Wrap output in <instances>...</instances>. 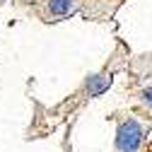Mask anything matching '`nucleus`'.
I'll return each instance as SVG.
<instances>
[{
  "instance_id": "f03ea898",
  "label": "nucleus",
  "mask_w": 152,
  "mask_h": 152,
  "mask_svg": "<svg viewBox=\"0 0 152 152\" xmlns=\"http://www.w3.org/2000/svg\"><path fill=\"white\" fill-rule=\"evenodd\" d=\"M142 135V126L135 118H121L116 128V152H138Z\"/></svg>"
},
{
  "instance_id": "7ed1b4c3",
  "label": "nucleus",
  "mask_w": 152,
  "mask_h": 152,
  "mask_svg": "<svg viewBox=\"0 0 152 152\" xmlns=\"http://www.w3.org/2000/svg\"><path fill=\"white\" fill-rule=\"evenodd\" d=\"M123 3V0H82V15L87 20L94 22H104L116 12V7Z\"/></svg>"
},
{
  "instance_id": "f257e3e1",
  "label": "nucleus",
  "mask_w": 152,
  "mask_h": 152,
  "mask_svg": "<svg viewBox=\"0 0 152 152\" xmlns=\"http://www.w3.org/2000/svg\"><path fill=\"white\" fill-rule=\"evenodd\" d=\"M80 10H82V0H36L34 5V15L44 24L63 22Z\"/></svg>"
},
{
  "instance_id": "20e7f679",
  "label": "nucleus",
  "mask_w": 152,
  "mask_h": 152,
  "mask_svg": "<svg viewBox=\"0 0 152 152\" xmlns=\"http://www.w3.org/2000/svg\"><path fill=\"white\" fill-rule=\"evenodd\" d=\"M140 99H142V104H145V106H150V109H152V85H150V87H145V89L140 92Z\"/></svg>"
}]
</instances>
